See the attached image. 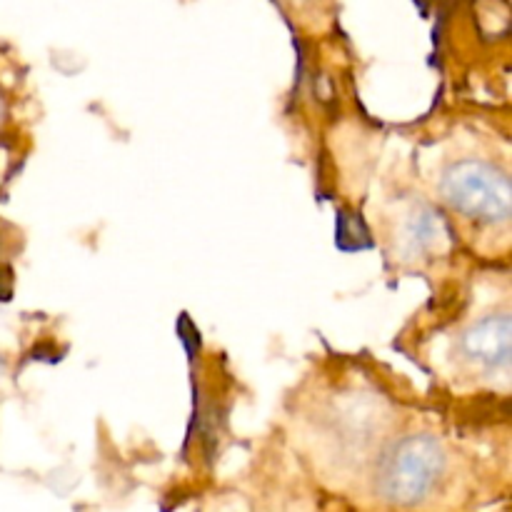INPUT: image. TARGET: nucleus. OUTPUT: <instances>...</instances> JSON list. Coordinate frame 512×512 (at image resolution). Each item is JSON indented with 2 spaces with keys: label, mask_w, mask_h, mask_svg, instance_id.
<instances>
[{
  "label": "nucleus",
  "mask_w": 512,
  "mask_h": 512,
  "mask_svg": "<svg viewBox=\"0 0 512 512\" xmlns=\"http://www.w3.org/2000/svg\"><path fill=\"white\" fill-rule=\"evenodd\" d=\"M445 470V453L440 443L430 435H415L403 440L393 450L383 468L385 498L398 505H410L423 500L433 490Z\"/></svg>",
  "instance_id": "2"
},
{
  "label": "nucleus",
  "mask_w": 512,
  "mask_h": 512,
  "mask_svg": "<svg viewBox=\"0 0 512 512\" xmlns=\"http://www.w3.org/2000/svg\"><path fill=\"white\" fill-rule=\"evenodd\" d=\"M443 195L455 210L485 223L510 218V180L503 170L485 160H460L445 173Z\"/></svg>",
  "instance_id": "1"
},
{
  "label": "nucleus",
  "mask_w": 512,
  "mask_h": 512,
  "mask_svg": "<svg viewBox=\"0 0 512 512\" xmlns=\"http://www.w3.org/2000/svg\"><path fill=\"white\" fill-rule=\"evenodd\" d=\"M338 245L343 250H363L373 245L368 235V225L360 220V215L340 210L338 213Z\"/></svg>",
  "instance_id": "5"
},
{
  "label": "nucleus",
  "mask_w": 512,
  "mask_h": 512,
  "mask_svg": "<svg viewBox=\"0 0 512 512\" xmlns=\"http://www.w3.org/2000/svg\"><path fill=\"white\" fill-rule=\"evenodd\" d=\"M443 218H440L435 210L420 208L415 210L413 218L408 223V243L415 245V248H428L443 233Z\"/></svg>",
  "instance_id": "4"
},
{
  "label": "nucleus",
  "mask_w": 512,
  "mask_h": 512,
  "mask_svg": "<svg viewBox=\"0 0 512 512\" xmlns=\"http://www.w3.org/2000/svg\"><path fill=\"white\" fill-rule=\"evenodd\" d=\"M468 358L483 363L488 368H508L510 365V318L495 315V318L480 320L468 330L463 340Z\"/></svg>",
  "instance_id": "3"
}]
</instances>
